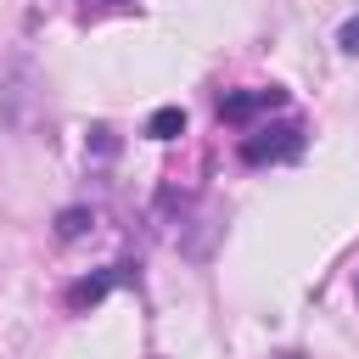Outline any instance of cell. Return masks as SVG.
I'll list each match as a JSON object with an SVG mask.
<instances>
[{
  "label": "cell",
  "mask_w": 359,
  "mask_h": 359,
  "mask_svg": "<svg viewBox=\"0 0 359 359\" xmlns=\"http://www.w3.org/2000/svg\"><path fill=\"white\" fill-rule=\"evenodd\" d=\"M297 151H303V123H269V129H258V135L241 140V157H247L252 168L286 163V157H297Z\"/></svg>",
  "instance_id": "6da1fadb"
},
{
  "label": "cell",
  "mask_w": 359,
  "mask_h": 359,
  "mask_svg": "<svg viewBox=\"0 0 359 359\" xmlns=\"http://www.w3.org/2000/svg\"><path fill=\"white\" fill-rule=\"evenodd\" d=\"M275 107H286V90H230V95H219V118L224 123H247V118H258V112H275Z\"/></svg>",
  "instance_id": "7a4b0ae2"
},
{
  "label": "cell",
  "mask_w": 359,
  "mask_h": 359,
  "mask_svg": "<svg viewBox=\"0 0 359 359\" xmlns=\"http://www.w3.org/2000/svg\"><path fill=\"white\" fill-rule=\"evenodd\" d=\"M129 280V264H112V269H101V275H84L79 286H67V309L79 314V309H90V303H101L112 286H123Z\"/></svg>",
  "instance_id": "3957f363"
},
{
  "label": "cell",
  "mask_w": 359,
  "mask_h": 359,
  "mask_svg": "<svg viewBox=\"0 0 359 359\" xmlns=\"http://www.w3.org/2000/svg\"><path fill=\"white\" fill-rule=\"evenodd\" d=\"M146 135H151V140H174V135H185V112H180V107H157L151 123H146Z\"/></svg>",
  "instance_id": "277c9868"
},
{
  "label": "cell",
  "mask_w": 359,
  "mask_h": 359,
  "mask_svg": "<svg viewBox=\"0 0 359 359\" xmlns=\"http://www.w3.org/2000/svg\"><path fill=\"white\" fill-rule=\"evenodd\" d=\"M90 224H95V219H90V213H84V208H67V213H62V219H56V236H62V241H79V236H84V230H90Z\"/></svg>",
  "instance_id": "5b68a950"
},
{
  "label": "cell",
  "mask_w": 359,
  "mask_h": 359,
  "mask_svg": "<svg viewBox=\"0 0 359 359\" xmlns=\"http://www.w3.org/2000/svg\"><path fill=\"white\" fill-rule=\"evenodd\" d=\"M337 45H342V50H359V17H348V22H342V34H337Z\"/></svg>",
  "instance_id": "8992f818"
}]
</instances>
